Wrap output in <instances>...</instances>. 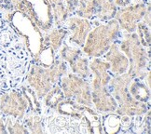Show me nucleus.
<instances>
[{
	"instance_id": "1",
	"label": "nucleus",
	"mask_w": 151,
	"mask_h": 134,
	"mask_svg": "<svg viewBox=\"0 0 151 134\" xmlns=\"http://www.w3.org/2000/svg\"><path fill=\"white\" fill-rule=\"evenodd\" d=\"M67 74L66 62L57 57L49 67L31 62L26 75L27 85L36 92L38 100H42L50 89L60 82L62 77Z\"/></svg>"
},
{
	"instance_id": "2",
	"label": "nucleus",
	"mask_w": 151,
	"mask_h": 134,
	"mask_svg": "<svg viewBox=\"0 0 151 134\" xmlns=\"http://www.w3.org/2000/svg\"><path fill=\"white\" fill-rule=\"evenodd\" d=\"M132 79L131 75L126 72L119 75H114L108 83L107 90L118 103L115 112L119 115H143L150 110L149 103L139 102L131 95L129 85Z\"/></svg>"
},
{
	"instance_id": "3",
	"label": "nucleus",
	"mask_w": 151,
	"mask_h": 134,
	"mask_svg": "<svg viewBox=\"0 0 151 134\" xmlns=\"http://www.w3.org/2000/svg\"><path fill=\"white\" fill-rule=\"evenodd\" d=\"M124 39L119 45V49L124 52V55L129 60V69L127 73L132 78L144 79L146 77L147 68L150 70V52L149 49H147L141 45L137 34L133 33H128L124 36Z\"/></svg>"
},
{
	"instance_id": "4",
	"label": "nucleus",
	"mask_w": 151,
	"mask_h": 134,
	"mask_svg": "<svg viewBox=\"0 0 151 134\" xmlns=\"http://www.w3.org/2000/svg\"><path fill=\"white\" fill-rule=\"evenodd\" d=\"M119 25L117 20H110L106 24H99L90 31L82 47V53L88 57H101L118 39Z\"/></svg>"
},
{
	"instance_id": "5",
	"label": "nucleus",
	"mask_w": 151,
	"mask_h": 134,
	"mask_svg": "<svg viewBox=\"0 0 151 134\" xmlns=\"http://www.w3.org/2000/svg\"><path fill=\"white\" fill-rule=\"evenodd\" d=\"M9 4L38 29L48 32L51 28L53 16L48 0H9Z\"/></svg>"
},
{
	"instance_id": "6",
	"label": "nucleus",
	"mask_w": 151,
	"mask_h": 134,
	"mask_svg": "<svg viewBox=\"0 0 151 134\" xmlns=\"http://www.w3.org/2000/svg\"><path fill=\"white\" fill-rule=\"evenodd\" d=\"M60 79V86L65 99H72L82 105L92 107L91 90L88 79L78 77L75 74H66Z\"/></svg>"
},
{
	"instance_id": "7",
	"label": "nucleus",
	"mask_w": 151,
	"mask_h": 134,
	"mask_svg": "<svg viewBox=\"0 0 151 134\" xmlns=\"http://www.w3.org/2000/svg\"><path fill=\"white\" fill-rule=\"evenodd\" d=\"M45 129V132L50 133H91L84 118L79 119L63 115L49 118Z\"/></svg>"
},
{
	"instance_id": "8",
	"label": "nucleus",
	"mask_w": 151,
	"mask_h": 134,
	"mask_svg": "<svg viewBox=\"0 0 151 134\" xmlns=\"http://www.w3.org/2000/svg\"><path fill=\"white\" fill-rule=\"evenodd\" d=\"M146 10L147 5L144 3L129 5L117 10L115 18L119 22V28L127 33H133L136 30L137 23L143 20Z\"/></svg>"
},
{
	"instance_id": "9",
	"label": "nucleus",
	"mask_w": 151,
	"mask_h": 134,
	"mask_svg": "<svg viewBox=\"0 0 151 134\" xmlns=\"http://www.w3.org/2000/svg\"><path fill=\"white\" fill-rule=\"evenodd\" d=\"M66 25L65 27L68 29L69 36L68 43L72 45L74 44L78 48H82L85 44L86 38L90 31L91 30V22L83 18H69L66 19L65 21Z\"/></svg>"
},
{
	"instance_id": "10",
	"label": "nucleus",
	"mask_w": 151,
	"mask_h": 134,
	"mask_svg": "<svg viewBox=\"0 0 151 134\" xmlns=\"http://www.w3.org/2000/svg\"><path fill=\"white\" fill-rule=\"evenodd\" d=\"M89 68L91 74L94 75L91 84V90H98L106 88L108 86L109 81L112 78V74L110 73V63L106 61L100 59L99 57L94 58L89 62Z\"/></svg>"
},
{
	"instance_id": "11",
	"label": "nucleus",
	"mask_w": 151,
	"mask_h": 134,
	"mask_svg": "<svg viewBox=\"0 0 151 134\" xmlns=\"http://www.w3.org/2000/svg\"><path fill=\"white\" fill-rule=\"evenodd\" d=\"M106 61L110 63L109 71L112 75H119L126 73L129 69V60L121 52L119 46L115 42L112 43L108 50L106 52Z\"/></svg>"
},
{
	"instance_id": "12",
	"label": "nucleus",
	"mask_w": 151,
	"mask_h": 134,
	"mask_svg": "<svg viewBox=\"0 0 151 134\" xmlns=\"http://www.w3.org/2000/svg\"><path fill=\"white\" fill-rule=\"evenodd\" d=\"M68 36L69 31L65 26L52 29L49 34H47L43 37L40 49L44 48V47H50L54 51H57L58 49H60V48L63 46V41Z\"/></svg>"
},
{
	"instance_id": "13",
	"label": "nucleus",
	"mask_w": 151,
	"mask_h": 134,
	"mask_svg": "<svg viewBox=\"0 0 151 134\" xmlns=\"http://www.w3.org/2000/svg\"><path fill=\"white\" fill-rule=\"evenodd\" d=\"M88 106L76 102L72 99H65L57 105L55 111L63 115L72 116L75 118H83L84 113Z\"/></svg>"
},
{
	"instance_id": "14",
	"label": "nucleus",
	"mask_w": 151,
	"mask_h": 134,
	"mask_svg": "<svg viewBox=\"0 0 151 134\" xmlns=\"http://www.w3.org/2000/svg\"><path fill=\"white\" fill-rule=\"evenodd\" d=\"M95 1L97 4L96 18L102 21H108L115 18L118 8L114 0H95Z\"/></svg>"
},
{
	"instance_id": "15",
	"label": "nucleus",
	"mask_w": 151,
	"mask_h": 134,
	"mask_svg": "<svg viewBox=\"0 0 151 134\" xmlns=\"http://www.w3.org/2000/svg\"><path fill=\"white\" fill-rule=\"evenodd\" d=\"M129 91L135 100L145 103L149 102L150 88L143 82L142 79L132 78L129 85Z\"/></svg>"
},
{
	"instance_id": "16",
	"label": "nucleus",
	"mask_w": 151,
	"mask_h": 134,
	"mask_svg": "<svg viewBox=\"0 0 151 134\" xmlns=\"http://www.w3.org/2000/svg\"><path fill=\"white\" fill-rule=\"evenodd\" d=\"M22 123L24 127L31 133L41 134L45 132V124L43 118L39 114L28 113L22 119Z\"/></svg>"
},
{
	"instance_id": "17",
	"label": "nucleus",
	"mask_w": 151,
	"mask_h": 134,
	"mask_svg": "<svg viewBox=\"0 0 151 134\" xmlns=\"http://www.w3.org/2000/svg\"><path fill=\"white\" fill-rule=\"evenodd\" d=\"M97 4L95 0H78V8L76 9V14L79 18L93 19L96 14Z\"/></svg>"
},
{
	"instance_id": "18",
	"label": "nucleus",
	"mask_w": 151,
	"mask_h": 134,
	"mask_svg": "<svg viewBox=\"0 0 151 134\" xmlns=\"http://www.w3.org/2000/svg\"><path fill=\"white\" fill-rule=\"evenodd\" d=\"M43 99H44V104L46 106L50 109L55 110L59 102H61L63 100H65V97L63 92L61 86L56 84L52 87L50 90L45 95Z\"/></svg>"
},
{
	"instance_id": "19",
	"label": "nucleus",
	"mask_w": 151,
	"mask_h": 134,
	"mask_svg": "<svg viewBox=\"0 0 151 134\" xmlns=\"http://www.w3.org/2000/svg\"><path fill=\"white\" fill-rule=\"evenodd\" d=\"M70 67L73 74L78 77L89 79L92 77V74L89 68V60L84 57H78L73 62L70 63Z\"/></svg>"
},
{
	"instance_id": "20",
	"label": "nucleus",
	"mask_w": 151,
	"mask_h": 134,
	"mask_svg": "<svg viewBox=\"0 0 151 134\" xmlns=\"http://www.w3.org/2000/svg\"><path fill=\"white\" fill-rule=\"evenodd\" d=\"M102 122V129L104 133L112 134L121 132V124H120V115H114L110 113L109 115L104 116Z\"/></svg>"
},
{
	"instance_id": "21",
	"label": "nucleus",
	"mask_w": 151,
	"mask_h": 134,
	"mask_svg": "<svg viewBox=\"0 0 151 134\" xmlns=\"http://www.w3.org/2000/svg\"><path fill=\"white\" fill-rule=\"evenodd\" d=\"M60 49V57L65 62H68L69 64L73 62L78 57L82 55V51L80 50L79 48H74V47H70L67 44L63 45Z\"/></svg>"
},
{
	"instance_id": "22",
	"label": "nucleus",
	"mask_w": 151,
	"mask_h": 134,
	"mask_svg": "<svg viewBox=\"0 0 151 134\" xmlns=\"http://www.w3.org/2000/svg\"><path fill=\"white\" fill-rule=\"evenodd\" d=\"M135 31H137L136 34L141 45L146 49H150V27H148L144 21H139Z\"/></svg>"
},
{
	"instance_id": "23",
	"label": "nucleus",
	"mask_w": 151,
	"mask_h": 134,
	"mask_svg": "<svg viewBox=\"0 0 151 134\" xmlns=\"http://www.w3.org/2000/svg\"><path fill=\"white\" fill-rule=\"evenodd\" d=\"M5 125L8 133H29L28 130L22 123V120L13 118L11 116H8L6 118Z\"/></svg>"
},
{
	"instance_id": "24",
	"label": "nucleus",
	"mask_w": 151,
	"mask_h": 134,
	"mask_svg": "<svg viewBox=\"0 0 151 134\" xmlns=\"http://www.w3.org/2000/svg\"><path fill=\"white\" fill-rule=\"evenodd\" d=\"M63 3H65V9L68 14H72L75 12L76 9L78 8V0H63Z\"/></svg>"
},
{
	"instance_id": "25",
	"label": "nucleus",
	"mask_w": 151,
	"mask_h": 134,
	"mask_svg": "<svg viewBox=\"0 0 151 134\" xmlns=\"http://www.w3.org/2000/svg\"><path fill=\"white\" fill-rule=\"evenodd\" d=\"M114 1L117 7L120 8H125L127 6L131 5V0H114Z\"/></svg>"
},
{
	"instance_id": "26",
	"label": "nucleus",
	"mask_w": 151,
	"mask_h": 134,
	"mask_svg": "<svg viewBox=\"0 0 151 134\" xmlns=\"http://www.w3.org/2000/svg\"><path fill=\"white\" fill-rule=\"evenodd\" d=\"M48 1L51 6V9L59 7V6H62V5H65L63 0H48Z\"/></svg>"
},
{
	"instance_id": "27",
	"label": "nucleus",
	"mask_w": 151,
	"mask_h": 134,
	"mask_svg": "<svg viewBox=\"0 0 151 134\" xmlns=\"http://www.w3.org/2000/svg\"><path fill=\"white\" fill-rule=\"evenodd\" d=\"M137 1H141V0H137Z\"/></svg>"
}]
</instances>
